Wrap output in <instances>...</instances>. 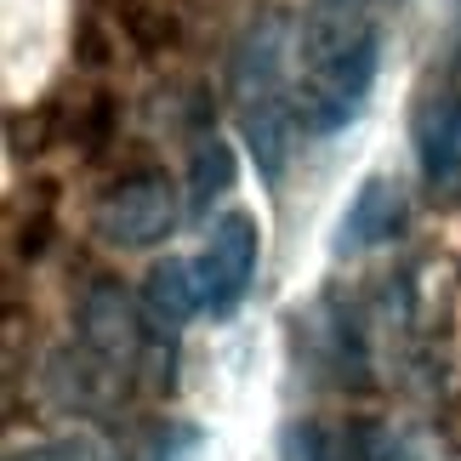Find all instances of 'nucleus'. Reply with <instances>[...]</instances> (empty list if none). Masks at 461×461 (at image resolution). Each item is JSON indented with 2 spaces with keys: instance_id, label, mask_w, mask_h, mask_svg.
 Instances as JSON below:
<instances>
[{
  "instance_id": "ddd939ff",
  "label": "nucleus",
  "mask_w": 461,
  "mask_h": 461,
  "mask_svg": "<svg viewBox=\"0 0 461 461\" xmlns=\"http://www.w3.org/2000/svg\"><path fill=\"white\" fill-rule=\"evenodd\" d=\"M303 461H376V438H370V433L303 428Z\"/></svg>"
},
{
  "instance_id": "39448f33",
  "label": "nucleus",
  "mask_w": 461,
  "mask_h": 461,
  "mask_svg": "<svg viewBox=\"0 0 461 461\" xmlns=\"http://www.w3.org/2000/svg\"><path fill=\"white\" fill-rule=\"evenodd\" d=\"M75 325H80V348L97 353L109 370H126L143 348V313H137L131 291L120 279H92L75 308Z\"/></svg>"
},
{
  "instance_id": "7ed1b4c3",
  "label": "nucleus",
  "mask_w": 461,
  "mask_h": 461,
  "mask_svg": "<svg viewBox=\"0 0 461 461\" xmlns=\"http://www.w3.org/2000/svg\"><path fill=\"white\" fill-rule=\"evenodd\" d=\"M257 257H262V228L251 211H222L211 222V240L205 251L194 257V274H200V303L211 319H228L240 313L245 291L257 279Z\"/></svg>"
},
{
  "instance_id": "9d476101",
  "label": "nucleus",
  "mask_w": 461,
  "mask_h": 461,
  "mask_svg": "<svg viewBox=\"0 0 461 461\" xmlns=\"http://www.w3.org/2000/svg\"><path fill=\"white\" fill-rule=\"evenodd\" d=\"M194 313H205V303H200V274H194V262H183V257L154 262L149 279H143V319H149L154 330L176 336V330H183V319H194Z\"/></svg>"
},
{
  "instance_id": "9b49d317",
  "label": "nucleus",
  "mask_w": 461,
  "mask_h": 461,
  "mask_svg": "<svg viewBox=\"0 0 461 461\" xmlns=\"http://www.w3.org/2000/svg\"><path fill=\"white\" fill-rule=\"evenodd\" d=\"M240 176V159L222 137H200V149L188 159V211H211V200H222Z\"/></svg>"
},
{
  "instance_id": "6e6552de",
  "label": "nucleus",
  "mask_w": 461,
  "mask_h": 461,
  "mask_svg": "<svg viewBox=\"0 0 461 461\" xmlns=\"http://www.w3.org/2000/svg\"><path fill=\"white\" fill-rule=\"evenodd\" d=\"M370 34V0H308L303 6V29H296V46H303L308 75L325 68L330 58H342L353 41Z\"/></svg>"
},
{
  "instance_id": "0eeeda50",
  "label": "nucleus",
  "mask_w": 461,
  "mask_h": 461,
  "mask_svg": "<svg viewBox=\"0 0 461 461\" xmlns=\"http://www.w3.org/2000/svg\"><path fill=\"white\" fill-rule=\"evenodd\" d=\"M404 188L393 176H365L353 205L342 211V228H336V257H359V251H376V245L399 240L404 228Z\"/></svg>"
},
{
  "instance_id": "f8f14e48",
  "label": "nucleus",
  "mask_w": 461,
  "mask_h": 461,
  "mask_svg": "<svg viewBox=\"0 0 461 461\" xmlns=\"http://www.w3.org/2000/svg\"><path fill=\"white\" fill-rule=\"evenodd\" d=\"M120 29L143 51H171L176 46V12L171 0H120Z\"/></svg>"
},
{
  "instance_id": "4468645a",
  "label": "nucleus",
  "mask_w": 461,
  "mask_h": 461,
  "mask_svg": "<svg viewBox=\"0 0 461 461\" xmlns=\"http://www.w3.org/2000/svg\"><path fill=\"white\" fill-rule=\"evenodd\" d=\"M194 456H200V433L194 428H166L149 450V461H194Z\"/></svg>"
},
{
  "instance_id": "f03ea898",
  "label": "nucleus",
  "mask_w": 461,
  "mask_h": 461,
  "mask_svg": "<svg viewBox=\"0 0 461 461\" xmlns=\"http://www.w3.org/2000/svg\"><path fill=\"white\" fill-rule=\"evenodd\" d=\"M376 68H382V34H376V29H370L365 41H353L342 58H330L325 68H313L308 86H303V103H296L303 131L330 137V131L353 126V120L365 114V103H370Z\"/></svg>"
},
{
  "instance_id": "f257e3e1",
  "label": "nucleus",
  "mask_w": 461,
  "mask_h": 461,
  "mask_svg": "<svg viewBox=\"0 0 461 461\" xmlns=\"http://www.w3.org/2000/svg\"><path fill=\"white\" fill-rule=\"evenodd\" d=\"M183 217V200H176V183L166 171H131L97 200L92 211V234L114 251H154L159 240L176 228Z\"/></svg>"
},
{
  "instance_id": "20e7f679",
  "label": "nucleus",
  "mask_w": 461,
  "mask_h": 461,
  "mask_svg": "<svg viewBox=\"0 0 461 461\" xmlns=\"http://www.w3.org/2000/svg\"><path fill=\"white\" fill-rule=\"evenodd\" d=\"M285 63H291V17L285 12L251 17V29L234 41V58H228V97L240 109L279 97L285 92Z\"/></svg>"
},
{
  "instance_id": "423d86ee",
  "label": "nucleus",
  "mask_w": 461,
  "mask_h": 461,
  "mask_svg": "<svg viewBox=\"0 0 461 461\" xmlns=\"http://www.w3.org/2000/svg\"><path fill=\"white\" fill-rule=\"evenodd\" d=\"M411 143H416L421 183L433 194H456L461 188V97L456 92H433L416 103Z\"/></svg>"
},
{
  "instance_id": "1a4fd4ad",
  "label": "nucleus",
  "mask_w": 461,
  "mask_h": 461,
  "mask_svg": "<svg viewBox=\"0 0 461 461\" xmlns=\"http://www.w3.org/2000/svg\"><path fill=\"white\" fill-rule=\"evenodd\" d=\"M296 120L303 114H296L291 92L240 109V131H245V149H251L262 183H279V176H285V159H291V143H296Z\"/></svg>"
},
{
  "instance_id": "2eb2a0df",
  "label": "nucleus",
  "mask_w": 461,
  "mask_h": 461,
  "mask_svg": "<svg viewBox=\"0 0 461 461\" xmlns=\"http://www.w3.org/2000/svg\"><path fill=\"white\" fill-rule=\"evenodd\" d=\"M12 461H92V450L75 445V438H58V445H34V450H17Z\"/></svg>"
}]
</instances>
